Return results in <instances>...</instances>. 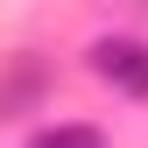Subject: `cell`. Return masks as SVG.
<instances>
[{
	"mask_svg": "<svg viewBox=\"0 0 148 148\" xmlns=\"http://www.w3.org/2000/svg\"><path fill=\"white\" fill-rule=\"evenodd\" d=\"M28 148H106L99 127H42V134H28Z\"/></svg>",
	"mask_w": 148,
	"mask_h": 148,
	"instance_id": "2",
	"label": "cell"
},
{
	"mask_svg": "<svg viewBox=\"0 0 148 148\" xmlns=\"http://www.w3.org/2000/svg\"><path fill=\"white\" fill-rule=\"evenodd\" d=\"M92 71H99L113 92H127V99H148V42H134V35L92 42Z\"/></svg>",
	"mask_w": 148,
	"mask_h": 148,
	"instance_id": "1",
	"label": "cell"
}]
</instances>
